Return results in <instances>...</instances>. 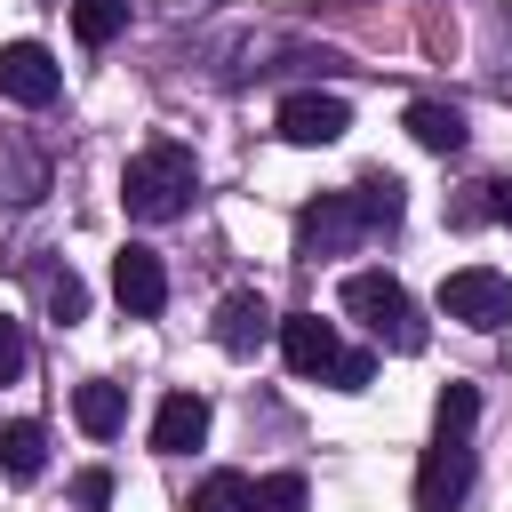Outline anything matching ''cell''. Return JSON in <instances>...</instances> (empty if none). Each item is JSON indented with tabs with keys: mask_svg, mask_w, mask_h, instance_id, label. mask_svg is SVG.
<instances>
[{
	"mask_svg": "<svg viewBox=\"0 0 512 512\" xmlns=\"http://www.w3.org/2000/svg\"><path fill=\"white\" fill-rule=\"evenodd\" d=\"M24 360H32V352H24V328L0 312V384H16V376H24Z\"/></svg>",
	"mask_w": 512,
	"mask_h": 512,
	"instance_id": "603a6c76",
	"label": "cell"
},
{
	"mask_svg": "<svg viewBox=\"0 0 512 512\" xmlns=\"http://www.w3.org/2000/svg\"><path fill=\"white\" fill-rule=\"evenodd\" d=\"M264 336H280V312H272L256 288H232V296L216 304V344H224L232 360H248V352H264Z\"/></svg>",
	"mask_w": 512,
	"mask_h": 512,
	"instance_id": "9c48e42d",
	"label": "cell"
},
{
	"mask_svg": "<svg viewBox=\"0 0 512 512\" xmlns=\"http://www.w3.org/2000/svg\"><path fill=\"white\" fill-rule=\"evenodd\" d=\"M280 352H288L296 376H328L344 344H336V328H328L320 312H280Z\"/></svg>",
	"mask_w": 512,
	"mask_h": 512,
	"instance_id": "30bf717a",
	"label": "cell"
},
{
	"mask_svg": "<svg viewBox=\"0 0 512 512\" xmlns=\"http://www.w3.org/2000/svg\"><path fill=\"white\" fill-rule=\"evenodd\" d=\"M344 312H352L384 352H424V336H432L424 312H416V296H408L392 272H352V280H344Z\"/></svg>",
	"mask_w": 512,
	"mask_h": 512,
	"instance_id": "7a4b0ae2",
	"label": "cell"
},
{
	"mask_svg": "<svg viewBox=\"0 0 512 512\" xmlns=\"http://www.w3.org/2000/svg\"><path fill=\"white\" fill-rule=\"evenodd\" d=\"M352 200H360L368 232H384V224H400V208H408V184H400L392 168H368V176L352 184Z\"/></svg>",
	"mask_w": 512,
	"mask_h": 512,
	"instance_id": "5bb4252c",
	"label": "cell"
},
{
	"mask_svg": "<svg viewBox=\"0 0 512 512\" xmlns=\"http://www.w3.org/2000/svg\"><path fill=\"white\" fill-rule=\"evenodd\" d=\"M304 504H312L304 472H264V480L248 488V512H304Z\"/></svg>",
	"mask_w": 512,
	"mask_h": 512,
	"instance_id": "ac0fdd59",
	"label": "cell"
},
{
	"mask_svg": "<svg viewBox=\"0 0 512 512\" xmlns=\"http://www.w3.org/2000/svg\"><path fill=\"white\" fill-rule=\"evenodd\" d=\"M248 488H256V480H240V472H208V480L192 488V512H248Z\"/></svg>",
	"mask_w": 512,
	"mask_h": 512,
	"instance_id": "ffe728a7",
	"label": "cell"
},
{
	"mask_svg": "<svg viewBox=\"0 0 512 512\" xmlns=\"http://www.w3.org/2000/svg\"><path fill=\"white\" fill-rule=\"evenodd\" d=\"M360 232H368L360 200H352V192H320V200L296 216V256H312V264H320V256H344Z\"/></svg>",
	"mask_w": 512,
	"mask_h": 512,
	"instance_id": "277c9868",
	"label": "cell"
},
{
	"mask_svg": "<svg viewBox=\"0 0 512 512\" xmlns=\"http://www.w3.org/2000/svg\"><path fill=\"white\" fill-rule=\"evenodd\" d=\"M112 296H120L128 320H160V312H168V264H160V248L128 240V248L112 256Z\"/></svg>",
	"mask_w": 512,
	"mask_h": 512,
	"instance_id": "5b68a950",
	"label": "cell"
},
{
	"mask_svg": "<svg viewBox=\"0 0 512 512\" xmlns=\"http://www.w3.org/2000/svg\"><path fill=\"white\" fill-rule=\"evenodd\" d=\"M344 128H352V104L328 96V88H296V96L280 104V136H288V144H336Z\"/></svg>",
	"mask_w": 512,
	"mask_h": 512,
	"instance_id": "ba28073f",
	"label": "cell"
},
{
	"mask_svg": "<svg viewBox=\"0 0 512 512\" xmlns=\"http://www.w3.org/2000/svg\"><path fill=\"white\" fill-rule=\"evenodd\" d=\"M440 312L464 320V328H480V336H496V328L512 320V280L488 272V264H464V272L440 280Z\"/></svg>",
	"mask_w": 512,
	"mask_h": 512,
	"instance_id": "3957f363",
	"label": "cell"
},
{
	"mask_svg": "<svg viewBox=\"0 0 512 512\" xmlns=\"http://www.w3.org/2000/svg\"><path fill=\"white\" fill-rule=\"evenodd\" d=\"M472 496V440H432L416 464V512H456Z\"/></svg>",
	"mask_w": 512,
	"mask_h": 512,
	"instance_id": "8992f818",
	"label": "cell"
},
{
	"mask_svg": "<svg viewBox=\"0 0 512 512\" xmlns=\"http://www.w3.org/2000/svg\"><path fill=\"white\" fill-rule=\"evenodd\" d=\"M496 216H504V224H512V176H504V184H496Z\"/></svg>",
	"mask_w": 512,
	"mask_h": 512,
	"instance_id": "cb8c5ba5",
	"label": "cell"
},
{
	"mask_svg": "<svg viewBox=\"0 0 512 512\" xmlns=\"http://www.w3.org/2000/svg\"><path fill=\"white\" fill-rule=\"evenodd\" d=\"M56 88H64V72H56V56L40 48V40H8L0 48V96L8 104H56Z\"/></svg>",
	"mask_w": 512,
	"mask_h": 512,
	"instance_id": "52a82bcc",
	"label": "cell"
},
{
	"mask_svg": "<svg viewBox=\"0 0 512 512\" xmlns=\"http://www.w3.org/2000/svg\"><path fill=\"white\" fill-rule=\"evenodd\" d=\"M40 296H48V312H56L64 328H72V320H88V280H80L72 264H56V272L40 280Z\"/></svg>",
	"mask_w": 512,
	"mask_h": 512,
	"instance_id": "d6986e66",
	"label": "cell"
},
{
	"mask_svg": "<svg viewBox=\"0 0 512 512\" xmlns=\"http://www.w3.org/2000/svg\"><path fill=\"white\" fill-rule=\"evenodd\" d=\"M128 32V0H72V40L80 48H112Z\"/></svg>",
	"mask_w": 512,
	"mask_h": 512,
	"instance_id": "2e32d148",
	"label": "cell"
},
{
	"mask_svg": "<svg viewBox=\"0 0 512 512\" xmlns=\"http://www.w3.org/2000/svg\"><path fill=\"white\" fill-rule=\"evenodd\" d=\"M192 192H200V168H192L184 144H144V152L128 160V176H120V200H128L136 224H168V216H184Z\"/></svg>",
	"mask_w": 512,
	"mask_h": 512,
	"instance_id": "6da1fadb",
	"label": "cell"
},
{
	"mask_svg": "<svg viewBox=\"0 0 512 512\" xmlns=\"http://www.w3.org/2000/svg\"><path fill=\"white\" fill-rule=\"evenodd\" d=\"M72 416H80L88 440H112L128 424V392L120 384H72Z\"/></svg>",
	"mask_w": 512,
	"mask_h": 512,
	"instance_id": "7c38bea8",
	"label": "cell"
},
{
	"mask_svg": "<svg viewBox=\"0 0 512 512\" xmlns=\"http://www.w3.org/2000/svg\"><path fill=\"white\" fill-rule=\"evenodd\" d=\"M368 376H376V352H336V368H328L336 392H368Z\"/></svg>",
	"mask_w": 512,
	"mask_h": 512,
	"instance_id": "44dd1931",
	"label": "cell"
},
{
	"mask_svg": "<svg viewBox=\"0 0 512 512\" xmlns=\"http://www.w3.org/2000/svg\"><path fill=\"white\" fill-rule=\"evenodd\" d=\"M72 504H80V512H104V504H112V472H104V464H88V472L72 480Z\"/></svg>",
	"mask_w": 512,
	"mask_h": 512,
	"instance_id": "7402d4cb",
	"label": "cell"
},
{
	"mask_svg": "<svg viewBox=\"0 0 512 512\" xmlns=\"http://www.w3.org/2000/svg\"><path fill=\"white\" fill-rule=\"evenodd\" d=\"M472 416H480V392L472 384H440V400H432V424H440V440H472Z\"/></svg>",
	"mask_w": 512,
	"mask_h": 512,
	"instance_id": "e0dca14e",
	"label": "cell"
},
{
	"mask_svg": "<svg viewBox=\"0 0 512 512\" xmlns=\"http://www.w3.org/2000/svg\"><path fill=\"white\" fill-rule=\"evenodd\" d=\"M40 464H48V432L40 424H0V472L8 480H40Z\"/></svg>",
	"mask_w": 512,
	"mask_h": 512,
	"instance_id": "9a60e30c",
	"label": "cell"
},
{
	"mask_svg": "<svg viewBox=\"0 0 512 512\" xmlns=\"http://www.w3.org/2000/svg\"><path fill=\"white\" fill-rule=\"evenodd\" d=\"M200 440H208V400L200 392H168L160 416H152V448L160 456H192Z\"/></svg>",
	"mask_w": 512,
	"mask_h": 512,
	"instance_id": "8fae6325",
	"label": "cell"
},
{
	"mask_svg": "<svg viewBox=\"0 0 512 512\" xmlns=\"http://www.w3.org/2000/svg\"><path fill=\"white\" fill-rule=\"evenodd\" d=\"M408 136H416L424 152H464V136H472V128H464V112H456V104H432V96H424V104H408Z\"/></svg>",
	"mask_w": 512,
	"mask_h": 512,
	"instance_id": "4fadbf2b",
	"label": "cell"
}]
</instances>
